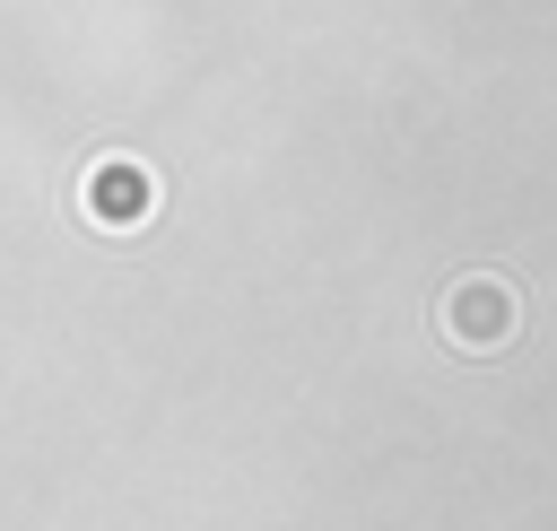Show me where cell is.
I'll return each mask as SVG.
<instances>
[{
    "label": "cell",
    "mask_w": 557,
    "mask_h": 531,
    "mask_svg": "<svg viewBox=\"0 0 557 531\" xmlns=\"http://www.w3.org/2000/svg\"><path fill=\"white\" fill-rule=\"evenodd\" d=\"M505 331H513V287H505V279H470V287H453V339L487 348V339H505Z\"/></svg>",
    "instance_id": "6da1fadb"
},
{
    "label": "cell",
    "mask_w": 557,
    "mask_h": 531,
    "mask_svg": "<svg viewBox=\"0 0 557 531\" xmlns=\"http://www.w3.org/2000/svg\"><path fill=\"white\" fill-rule=\"evenodd\" d=\"M87 200H96V218H131V209L148 200V183H139V174H96Z\"/></svg>",
    "instance_id": "7a4b0ae2"
}]
</instances>
